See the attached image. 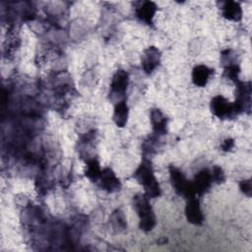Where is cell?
Instances as JSON below:
<instances>
[{
    "label": "cell",
    "instance_id": "6da1fadb",
    "mask_svg": "<svg viewBox=\"0 0 252 252\" xmlns=\"http://www.w3.org/2000/svg\"><path fill=\"white\" fill-rule=\"evenodd\" d=\"M133 177L144 187L145 195L148 198H156L160 195V187L154 174L153 166L149 159L144 158L142 160L134 172Z\"/></svg>",
    "mask_w": 252,
    "mask_h": 252
},
{
    "label": "cell",
    "instance_id": "7a4b0ae2",
    "mask_svg": "<svg viewBox=\"0 0 252 252\" xmlns=\"http://www.w3.org/2000/svg\"><path fill=\"white\" fill-rule=\"evenodd\" d=\"M134 208L140 220V228L146 232L151 231L156 225V216L145 194H138L133 199Z\"/></svg>",
    "mask_w": 252,
    "mask_h": 252
},
{
    "label": "cell",
    "instance_id": "3957f363",
    "mask_svg": "<svg viewBox=\"0 0 252 252\" xmlns=\"http://www.w3.org/2000/svg\"><path fill=\"white\" fill-rule=\"evenodd\" d=\"M169 172H170V179L172 182V186L177 194H179L187 199L195 197L196 193H195L192 182H190L184 176L183 172L180 169H178L174 166H170Z\"/></svg>",
    "mask_w": 252,
    "mask_h": 252
},
{
    "label": "cell",
    "instance_id": "277c9868",
    "mask_svg": "<svg viewBox=\"0 0 252 252\" xmlns=\"http://www.w3.org/2000/svg\"><path fill=\"white\" fill-rule=\"evenodd\" d=\"M211 110L219 118H232L236 114L233 103H230L222 95H216L211 100Z\"/></svg>",
    "mask_w": 252,
    "mask_h": 252
},
{
    "label": "cell",
    "instance_id": "5b68a950",
    "mask_svg": "<svg viewBox=\"0 0 252 252\" xmlns=\"http://www.w3.org/2000/svg\"><path fill=\"white\" fill-rule=\"evenodd\" d=\"M236 112L250 110L251 106V85L250 83H239L236 90V99L233 103Z\"/></svg>",
    "mask_w": 252,
    "mask_h": 252
},
{
    "label": "cell",
    "instance_id": "8992f818",
    "mask_svg": "<svg viewBox=\"0 0 252 252\" xmlns=\"http://www.w3.org/2000/svg\"><path fill=\"white\" fill-rule=\"evenodd\" d=\"M160 61V52L155 46H150L146 48L143 52L141 58V64L143 70L147 74H151L159 64Z\"/></svg>",
    "mask_w": 252,
    "mask_h": 252
},
{
    "label": "cell",
    "instance_id": "52a82bcc",
    "mask_svg": "<svg viewBox=\"0 0 252 252\" xmlns=\"http://www.w3.org/2000/svg\"><path fill=\"white\" fill-rule=\"evenodd\" d=\"M98 180H99L100 188L109 193L116 192L121 187L118 177L115 175V173L110 168H104L100 172Z\"/></svg>",
    "mask_w": 252,
    "mask_h": 252
},
{
    "label": "cell",
    "instance_id": "ba28073f",
    "mask_svg": "<svg viewBox=\"0 0 252 252\" xmlns=\"http://www.w3.org/2000/svg\"><path fill=\"white\" fill-rule=\"evenodd\" d=\"M157 6L152 1H139L135 3V12L137 18L150 25L152 24V20L156 14Z\"/></svg>",
    "mask_w": 252,
    "mask_h": 252
},
{
    "label": "cell",
    "instance_id": "9c48e42d",
    "mask_svg": "<svg viewBox=\"0 0 252 252\" xmlns=\"http://www.w3.org/2000/svg\"><path fill=\"white\" fill-rule=\"evenodd\" d=\"M129 82L128 74L124 70H118L113 75L110 84V94L111 95L122 96L127 89Z\"/></svg>",
    "mask_w": 252,
    "mask_h": 252
},
{
    "label": "cell",
    "instance_id": "30bf717a",
    "mask_svg": "<svg viewBox=\"0 0 252 252\" xmlns=\"http://www.w3.org/2000/svg\"><path fill=\"white\" fill-rule=\"evenodd\" d=\"M185 215H186L187 220L189 222H191L195 225L202 224L204 217L202 214L200 202L195 197L188 199V202H187V205L185 208Z\"/></svg>",
    "mask_w": 252,
    "mask_h": 252
},
{
    "label": "cell",
    "instance_id": "8fae6325",
    "mask_svg": "<svg viewBox=\"0 0 252 252\" xmlns=\"http://www.w3.org/2000/svg\"><path fill=\"white\" fill-rule=\"evenodd\" d=\"M213 182V178H212V174L208 169H203L201 171H199L195 178L194 181L192 182L195 193L196 194H203L206 191H208L211 187V184Z\"/></svg>",
    "mask_w": 252,
    "mask_h": 252
},
{
    "label": "cell",
    "instance_id": "7c38bea8",
    "mask_svg": "<svg viewBox=\"0 0 252 252\" xmlns=\"http://www.w3.org/2000/svg\"><path fill=\"white\" fill-rule=\"evenodd\" d=\"M151 122L154 131L157 134L163 135L166 132V126H167V118L165 115L159 110L158 108H153L150 113Z\"/></svg>",
    "mask_w": 252,
    "mask_h": 252
},
{
    "label": "cell",
    "instance_id": "4fadbf2b",
    "mask_svg": "<svg viewBox=\"0 0 252 252\" xmlns=\"http://www.w3.org/2000/svg\"><path fill=\"white\" fill-rule=\"evenodd\" d=\"M213 71L214 70L206 65H197L192 71V81L194 85L198 87H205L213 74Z\"/></svg>",
    "mask_w": 252,
    "mask_h": 252
},
{
    "label": "cell",
    "instance_id": "5bb4252c",
    "mask_svg": "<svg viewBox=\"0 0 252 252\" xmlns=\"http://www.w3.org/2000/svg\"><path fill=\"white\" fill-rule=\"evenodd\" d=\"M222 15L225 19L230 21H239L242 17V10L238 2L226 1L221 7Z\"/></svg>",
    "mask_w": 252,
    "mask_h": 252
},
{
    "label": "cell",
    "instance_id": "9a60e30c",
    "mask_svg": "<svg viewBox=\"0 0 252 252\" xmlns=\"http://www.w3.org/2000/svg\"><path fill=\"white\" fill-rule=\"evenodd\" d=\"M128 106L126 104L125 100H121L117 102V104L114 107L113 112V121L118 127H124L127 123L128 119Z\"/></svg>",
    "mask_w": 252,
    "mask_h": 252
},
{
    "label": "cell",
    "instance_id": "2e32d148",
    "mask_svg": "<svg viewBox=\"0 0 252 252\" xmlns=\"http://www.w3.org/2000/svg\"><path fill=\"white\" fill-rule=\"evenodd\" d=\"M100 172H101V170L99 167V163L95 158H92L87 161L85 175L89 179H91L93 181H96L100 175Z\"/></svg>",
    "mask_w": 252,
    "mask_h": 252
},
{
    "label": "cell",
    "instance_id": "e0dca14e",
    "mask_svg": "<svg viewBox=\"0 0 252 252\" xmlns=\"http://www.w3.org/2000/svg\"><path fill=\"white\" fill-rule=\"evenodd\" d=\"M109 222L112 225L113 229L118 230V231L125 229L126 225H127L125 216H124L123 212L120 210H116L112 213V215L109 219Z\"/></svg>",
    "mask_w": 252,
    "mask_h": 252
},
{
    "label": "cell",
    "instance_id": "ac0fdd59",
    "mask_svg": "<svg viewBox=\"0 0 252 252\" xmlns=\"http://www.w3.org/2000/svg\"><path fill=\"white\" fill-rule=\"evenodd\" d=\"M240 72V68L237 64H232L224 67L223 76L228 80H237Z\"/></svg>",
    "mask_w": 252,
    "mask_h": 252
},
{
    "label": "cell",
    "instance_id": "d6986e66",
    "mask_svg": "<svg viewBox=\"0 0 252 252\" xmlns=\"http://www.w3.org/2000/svg\"><path fill=\"white\" fill-rule=\"evenodd\" d=\"M212 178L214 181H216L217 183H221L224 181L225 179V176H224V173H223V170L221 169V167L216 165L214 166L213 170H212Z\"/></svg>",
    "mask_w": 252,
    "mask_h": 252
},
{
    "label": "cell",
    "instance_id": "ffe728a7",
    "mask_svg": "<svg viewBox=\"0 0 252 252\" xmlns=\"http://www.w3.org/2000/svg\"><path fill=\"white\" fill-rule=\"evenodd\" d=\"M239 188L244 193V195L250 197L251 196V191H252V186H251V181L250 179L247 180H242L239 184Z\"/></svg>",
    "mask_w": 252,
    "mask_h": 252
},
{
    "label": "cell",
    "instance_id": "44dd1931",
    "mask_svg": "<svg viewBox=\"0 0 252 252\" xmlns=\"http://www.w3.org/2000/svg\"><path fill=\"white\" fill-rule=\"evenodd\" d=\"M233 146H234V143L232 139H225L221 144V149L226 152V151H230L233 148Z\"/></svg>",
    "mask_w": 252,
    "mask_h": 252
}]
</instances>
